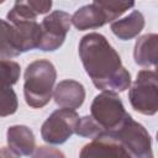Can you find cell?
I'll return each mask as SVG.
<instances>
[{
  "label": "cell",
  "mask_w": 158,
  "mask_h": 158,
  "mask_svg": "<svg viewBox=\"0 0 158 158\" xmlns=\"http://www.w3.org/2000/svg\"><path fill=\"white\" fill-rule=\"evenodd\" d=\"M79 57L93 84L102 90L121 93L130 88L131 74L116 49L101 33L91 32L79 42Z\"/></svg>",
  "instance_id": "1"
},
{
  "label": "cell",
  "mask_w": 158,
  "mask_h": 158,
  "mask_svg": "<svg viewBox=\"0 0 158 158\" xmlns=\"http://www.w3.org/2000/svg\"><path fill=\"white\" fill-rule=\"evenodd\" d=\"M23 95L26 104L33 109L46 106L54 90L57 72L48 59H37L30 63L23 75Z\"/></svg>",
  "instance_id": "2"
},
{
  "label": "cell",
  "mask_w": 158,
  "mask_h": 158,
  "mask_svg": "<svg viewBox=\"0 0 158 158\" xmlns=\"http://www.w3.org/2000/svg\"><path fill=\"white\" fill-rule=\"evenodd\" d=\"M117 139L131 154L132 158H153L152 138L143 125L126 115L118 127L104 132Z\"/></svg>",
  "instance_id": "3"
},
{
  "label": "cell",
  "mask_w": 158,
  "mask_h": 158,
  "mask_svg": "<svg viewBox=\"0 0 158 158\" xmlns=\"http://www.w3.org/2000/svg\"><path fill=\"white\" fill-rule=\"evenodd\" d=\"M128 100L139 114L152 116L158 110V79L154 70H139L130 88Z\"/></svg>",
  "instance_id": "4"
},
{
  "label": "cell",
  "mask_w": 158,
  "mask_h": 158,
  "mask_svg": "<svg viewBox=\"0 0 158 158\" xmlns=\"http://www.w3.org/2000/svg\"><path fill=\"white\" fill-rule=\"evenodd\" d=\"M127 114L121 98L111 91H102L96 95L90 106V117L104 132L118 127Z\"/></svg>",
  "instance_id": "5"
},
{
  "label": "cell",
  "mask_w": 158,
  "mask_h": 158,
  "mask_svg": "<svg viewBox=\"0 0 158 158\" xmlns=\"http://www.w3.org/2000/svg\"><path fill=\"white\" fill-rule=\"evenodd\" d=\"M79 120L75 110L58 109L52 112L41 127V136L49 144H62L67 142L73 133Z\"/></svg>",
  "instance_id": "6"
},
{
  "label": "cell",
  "mask_w": 158,
  "mask_h": 158,
  "mask_svg": "<svg viewBox=\"0 0 158 158\" xmlns=\"http://www.w3.org/2000/svg\"><path fill=\"white\" fill-rule=\"evenodd\" d=\"M72 16L62 10H56L47 15L41 22V38L38 49L44 52H53L58 49L70 30Z\"/></svg>",
  "instance_id": "7"
},
{
  "label": "cell",
  "mask_w": 158,
  "mask_h": 158,
  "mask_svg": "<svg viewBox=\"0 0 158 158\" xmlns=\"http://www.w3.org/2000/svg\"><path fill=\"white\" fill-rule=\"evenodd\" d=\"M79 158H132L128 151L114 137L101 133L91 142L86 143L80 153Z\"/></svg>",
  "instance_id": "8"
},
{
  "label": "cell",
  "mask_w": 158,
  "mask_h": 158,
  "mask_svg": "<svg viewBox=\"0 0 158 158\" xmlns=\"http://www.w3.org/2000/svg\"><path fill=\"white\" fill-rule=\"evenodd\" d=\"M56 104L63 109H79L85 99V89L81 83L72 79L59 81L53 90Z\"/></svg>",
  "instance_id": "9"
},
{
  "label": "cell",
  "mask_w": 158,
  "mask_h": 158,
  "mask_svg": "<svg viewBox=\"0 0 158 158\" xmlns=\"http://www.w3.org/2000/svg\"><path fill=\"white\" fill-rule=\"evenodd\" d=\"M70 21L74 27L79 31L99 28L107 23L106 15L98 1H93L91 4L84 5L78 9L73 14Z\"/></svg>",
  "instance_id": "10"
},
{
  "label": "cell",
  "mask_w": 158,
  "mask_h": 158,
  "mask_svg": "<svg viewBox=\"0 0 158 158\" xmlns=\"http://www.w3.org/2000/svg\"><path fill=\"white\" fill-rule=\"evenodd\" d=\"M6 141L9 149L15 154L30 156L36 148V139L32 130L23 125H14L7 128Z\"/></svg>",
  "instance_id": "11"
},
{
  "label": "cell",
  "mask_w": 158,
  "mask_h": 158,
  "mask_svg": "<svg viewBox=\"0 0 158 158\" xmlns=\"http://www.w3.org/2000/svg\"><path fill=\"white\" fill-rule=\"evenodd\" d=\"M15 30L20 53L38 48L41 38V26L36 20H22L11 23Z\"/></svg>",
  "instance_id": "12"
},
{
  "label": "cell",
  "mask_w": 158,
  "mask_h": 158,
  "mask_svg": "<svg viewBox=\"0 0 158 158\" xmlns=\"http://www.w3.org/2000/svg\"><path fill=\"white\" fill-rule=\"evenodd\" d=\"M52 1L48 0H26L16 1L6 17L10 23L22 20H36L38 15L46 14L51 10Z\"/></svg>",
  "instance_id": "13"
},
{
  "label": "cell",
  "mask_w": 158,
  "mask_h": 158,
  "mask_svg": "<svg viewBox=\"0 0 158 158\" xmlns=\"http://www.w3.org/2000/svg\"><path fill=\"white\" fill-rule=\"evenodd\" d=\"M158 36L156 33H147L141 36L135 44L133 58L135 62L144 68L156 67L157 64Z\"/></svg>",
  "instance_id": "14"
},
{
  "label": "cell",
  "mask_w": 158,
  "mask_h": 158,
  "mask_svg": "<svg viewBox=\"0 0 158 158\" xmlns=\"http://www.w3.org/2000/svg\"><path fill=\"white\" fill-rule=\"evenodd\" d=\"M144 27V16L141 11L133 10L123 19L116 20L111 23L112 33L122 41H128L137 37Z\"/></svg>",
  "instance_id": "15"
},
{
  "label": "cell",
  "mask_w": 158,
  "mask_h": 158,
  "mask_svg": "<svg viewBox=\"0 0 158 158\" xmlns=\"http://www.w3.org/2000/svg\"><path fill=\"white\" fill-rule=\"evenodd\" d=\"M20 54L14 26L0 19V59H10Z\"/></svg>",
  "instance_id": "16"
},
{
  "label": "cell",
  "mask_w": 158,
  "mask_h": 158,
  "mask_svg": "<svg viewBox=\"0 0 158 158\" xmlns=\"http://www.w3.org/2000/svg\"><path fill=\"white\" fill-rule=\"evenodd\" d=\"M20 78V64L10 59H0V89L12 88Z\"/></svg>",
  "instance_id": "17"
},
{
  "label": "cell",
  "mask_w": 158,
  "mask_h": 158,
  "mask_svg": "<svg viewBox=\"0 0 158 158\" xmlns=\"http://www.w3.org/2000/svg\"><path fill=\"white\" fill-rule=\"evenodd\" d=\"M101 9L104 10L107 22H114L117 20L123 12H126L128 9H132L135 6V2L128 1H98Z\"/></svg>",
  "instance_id": "18"
},
{
  "label": "cell",
  "mask_w": 158,
  "mask_h": 158,
  "mask_svg": "<svg viewBox=\"0 0 158 158\" xmlns=\"http://www.w3.org/2000/svg\"><path fill=\"white\" fill-rule=\"evenodd\" d=\"M19 107L17 95L12 88L0 89V117H6L16 112Z\"/></svg>",
  "instance_id": "19"
},
{
  "label": "cell",
  "mask_w": 158,
  "mask_h": 158,
  "mask_svg": "<svg viewBox=\"0 0 158 158\" xmlns=\"http://www.w3.org/2000/svg\"><path fill=\"white\" fill-rule=\"evenodd\" d=\"M104 131L101 127L90 117V116H83L79 117L77 127H75V133L80 137H86V138H96L99 137Z\"/></svg>",
  "instance_id": "20"
},
{
  "label": "cell",
  "mask_w": 158,
  "mask_h": 158,
  "mask_svg": "<svg viewBox=\"0 0 158 158\" xmlns=\"http://www.w3.org/2000/svg\"><path fill=\"white\" fill-rule=\"evenodd\" d=\"M31 158H65V156L58 148L49 146H40L35 148Z\"/></svg>",
  "instance_id": "21"
},
{
  "label": "cell",
  "mask_w": 158,
  "mask_h": 158,
  "mask_svg": "<svg viewBox=\"0 0 158 158\" xmlns=\"http://www.w3.org/2000/svg\"><path fill=\"white\" fill-rule=\"evenodd\" d=\"M0 158H20L17 154H15L12 151H10L6 147L0 148Z\"/></svg>",
  "instance_id": "22"
}]
</instances>
